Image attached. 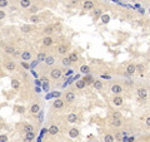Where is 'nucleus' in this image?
<instances>
[{"label": "nucleus", "mask_w": 150, "mask_h": 142, "mask_svg": "<svg viewBox=\"0 0 150 142\" xmlns=\"http://www.w3.org/2000/svg\"><path fill=\"white\" fill-rule=\"evenodd\" d=\"M36 12H38V6H31L30 8V13L31 14H35Z\"/></svg>", "instance_id": "39"}, {"label": "nucleus", "mask_w": 150, "mask_h": 142, "mask_svg": "<svg viewBox=\"0 0 150 142\" xmlns=\"http://www.w3.org/2000/svg\"><path fill=\"white\" fill-rule=\"evenodd\" d=\"M33 29H34L33 25H28V24H25V25L21 27V31H23V33H30Z\"/></svg>", "instance_id": "21"}, {"label": "nucleus", "mask_w": 150, "mask_h": 142, "mask_svg": "<svg viewBox=\"0 0 150 142\" xmlns=\"http://www.w3.org/2000/svg\"><path fill=\"white\" fill-rule=\"evenodd\" d=\"M65 101L66 102H74L75 101V93L74 92H68L66 94H65Z\"/></svg>", "instance_id": "12"}, {"label": "nucleus", "mask_w": 150, "mask_h": 142, "mask_svg": "<svg viewBox=\"0 0 150 142\" xmlns=\"http://www.w3.org/2000/svg\"><path fill=\"white\" fill-rule=\"evenodd\" d=\"M35 138V132H28L25 133V142H30L31 140Z\"/></svg>", "instance_id": "19"}, {"label": "nucleus", "mask_w": 150, "mask_h": 142, "mask_svg": "<svg viewBox=\"0 0 150 142\" xmlns=\"http://www.w3.org/2000/svg\"><path fill=\"white\" fill-rule=\"evenodd\" d=\"M46 57H48V56H46L44 52H40V53L38 54V62H45Z\"/></svg>", "instance_id": "24"}, {"label": "nucleus", "mask_w": 150, "mask_h": 142, "mask_svg": "<svg viewBox=\"0 0 150 142\" xmlns=\"http://www.w3.org/2000/svg\"><path fill=\"white\" fill-rule=\"evenodd\" d=\"M85 84H86V83L84 82V79H83V81H78V82H76V88H79V89H83L84 87H85Z\"/></svg>", "instance_id": "32"}, {"label": "nucleus", "mask_w": 150, "mask_h": 142, "mask_svg": "<svg viewBox=\"0 0 150 142\" xmlns=\"http://www.w3.org/2000/svg\"><path fill=\"white\" fill-rule=\"evenodd\" d=\"M116 138H121V133H118L116 135Z\"/></svg>", "instance_id": "45"}, {"label": "nucleus", "mask_w": 150, "mask_h": 142, "mask_svg": "<svg viewBox=\"0 0 150 142\" xmlns=\"http://www.w3.org/2000/svg\"><path fill=\"white\" fill-rule=\"evenodd\" d=\"M113 119H121V114L119 112H114L113 113Z\"/></svg>", "instance_id": "37"}, {"label": "nucleus", "mask_w": 150, "mask_h": 142, "mask_svg": "<svg viewBox=\"0 0 150 142\" xmlns=\"http://www.w3.org/2000/svg\"><path fill=\"white\" fill-rule=\"evenodd\" d=\"M6 16V13L4 12V10H1V9H0V20H1V19H4Z\"/></svg>", "instance_id": "40"}, {"label": "nucleus", "mask_w": 150, "mask_h": 142, "mask_svg": "<svg viewBox=\"0 0 150 142\" xmlns=\"http://www.w3.org/2000/svg\"><path fill=\"white\" fill-rule=\"evenodd\" d=\"M121 125H123L121 119H113V121H111V126L113 127H120Z\"/></svg>", "instance_id": "28"}, {"label": "nucleus", "mask_w": 150, "mask_h": 142, "mask_svg": "<svg viewBox=\"0 0 150 142\" xmlns=\"http://www.w3.org/2000/svg\"><path fill=\"white\" fill-rule=\"evenodd\" d=\"M9 5V1L6 0H0V8H6Z\"/></svg>", "instance_id": "36"}, {"label": "nucleus", "mask_w": 150, "mask_h": 142, "mask_svg": "<svg viewBox=\"0 0 150 142\" xmlns=\"http://www.w3.org/2000/svg\"><path fill=\"white\" fill-rule=\"evenodd\" d=\"M69 59H70V62H71V63H75V62H78V59H79V56H78V53H76V52H71V53L69 54Z\"/></svg>", "instance_id": "14"}, {"label": "nucleus", "mask_w": 150, "mask_h": 142, "mask_svg": "<svg viewBox=\"0 0 150 142\" xmlns=\"http://www.w3.org/2000/svg\"><path fill=\"white\" fill-rule=\"evenodd\" d=\"M56 52L60 54V56H65V54L68 53V45H65V44H60V45L58 47Z\"/></svg>", "instance_id": "6"}, {"label": "nucleus", "mask_w": 150, "mask_h": 142, "mask_svg": "<svg viewBox=\"0 0 150 142\" xmlns=\"http://www.w3.org/2000/svg\"><path fill=\"white\" fill-rule=\"evenodd\" d=\"M61 64L64 65V67H70V65H71L73 63L70 62L69 57H66V56H65V57H63V58H61Z\"/></svg>", "instance_id": "17"}, {"label": "nucleus", "mask_w": 150, "mask_h": 142, "mask_svg": "<svg viewBox=\"0 0 150 142\" xmlns=\"http://www.w3.org/2000/svg\"><path fill=\"white\" fill-rule=\"evenodd\" d=\"M123 102H124V99H123L121 96H115V97L113 98V103H114L115 106H121Z\"/></svg>", "instance_id": "10"}, {"label": "nucleus", "mask_w": 150, "mask_h": 142, "mask_svg": "<svg viewBox=\"0 0 150 142\" xmlns=\"http://www.w3.org/2000/svg\"><path fill=\"white\" fill-rule=\"evenodd\" d=\"M21 56V52H19V50H15L14 52V54H13V57L14 58H18V57H20Z\"/></svg>", "instance_id": "41"}, {"label": "nucleus", "mask_w": 150, "mask_h": 142, "mask_svg": "<svg viewBox=\"0 0 150 142\" xmlns=\"http://www.w3.org/2000/svg\"><path fill=\"white\" fill-rule=\"evenodd\" d=\"M48 132H49L51 136H55V135H58V132H59V127L55 126V125H51V126L49 127V129H48Z\"/></svg>", "instance_id": "8"}, {"label": "nucleus", "mask_w": 150, "mask_h": 142, "mask_svg": "<svg viewBox=\"0 0 150 142\" xmlns=\"http://www.w3.org/2000/svg\"><path fill=\"white\" fill-rule=\"evenodd\" d=\"M53 106H54V108H56V110H60V108H63V106H64V101L60 99V98H58V99L54 101Z\"/></svg>", "instance_id": "13"}, {"label": "nucleus", "mask_w": 150, "mask_h": 142, "mask_svg": "<svg viewBox=\"0 0 150 142\" xmlns=\"http://www.w3.org/2000/svg\"><path fill=\"white\" fill-rule=\"evenodd\" d=\"M24 132L28 133V132H34V127L31 125H25L24 126Z\"/></svg>", "instance_id": "30"}, {"label": "nucleus", "mask_w": 150, "mask_h": 142, "mask_svg": "<svg viewBox=\"0 0 150 142\" xmlns=\"http://www.w3.org/2000/svg\"><path fill=\"white\" fill-rule=\"evenodd\" d=\"M4 52L6 53V54H14V52H15V48L13 47V45H5L4 47Z\"/></svg>", "instance_id": "18"}, {"label": "nucleus", "mask_w": 150, "mask_h": 142, "mask_svg": "<svg viewBox=\"0 0 150 142\" xmlns=\"http://www.w3.org/2000/svg\"><path fill=\"white\" fill-rule=\"evenodd\" d=\"M66 119H68L69 123H75V122H78V116L75 113H70V114H68Z\"/></svg>", "instance_id": "11"}, {"label": "nucleus", "mask_w": 150, "mask_h": 142, "mask_svg": "<svg viewBox=\"0 0 150 142\" xmlns=\"http://www.w3.org/2000/svg\"><path fill=\"white\" fill-rule=\"evenodd\" d=\"M135 72H136V65H135L134 63H130V64L126 65V73L129 74V75L134 74Z\"/></svg>", "instance_id": "5"}, {"label": "nucleus", "mask_w": 150, "mask_h": 142, "mask_svg": "<svg viewBox=\"0 0 150 142\" xmlns=\"http://www.w3.org/2000/svg\"><path fill=\"white\" fill-rule=\"evenodd\" d=\"M21 65H23V67H25V68H29V64H28L26 62H21Z\"/></svg>", "instance_id": "43"}, {"label": "nucleus", "mask_w": 150, "mask_h": 142, "mask_svg": "<svg viewBox=\"0 0 150 142\" xmlns=\"http://www.w3.org/2000/svg\"><path fill=\"white\" fill-rule=\"evenodd\" d=\"M93 85L95 87V89H103V82H101V81H99V79L94 81Z\"/></svg>", "instance_id": "23"}, {"label": "nucleus", "mask_w": 150, "mask_h": 142, "mask_svg": "<svg viewBox=\"0 0 150 142\" xmlns=\"http://www.w3.org/2000/svg\"><path fill=\"white\" fill-rule=\"evenodd\" d=\"M19 85H20V83H19V81H18V79H11V87H13V88L18 89V88H19Z\"/></svg>", "instance_id": "33"}, {"label": "nucleus", "mask_w": 150, "mask_h": 142, "mask_svg": "<svg viewBox=\"0 0 150 142\" xmlns=\"http://www.w3.org/2000/svg\"><path fill=\"white\" fill-rule=\"evenodd\" d=\"M4 65H5V69H8L9 72H14L16 68V63L14 60H6Z\"/></svg>", "instance_id": "3"}, {"label": "nucleus", "mask_w": 150, "mask_h": 142, "mask_svg": "<svg viewBox=\"0 0 150 142\" xmlns=\"http://www.w3.org/2000/svg\"><path fill=\"white\" fill-rule=\"evenodd\" d=\"M145 123H146L148 127H150V117H148V118L145 119Z\"/></svg>", "instance_id": "42"}, {"label": "nucleus", "mask_w": 150, "mask_h": 142, "mask_svg": "<svg viewBox=\"0 0 150 142\" xmlns=\"http://www.w3.org/2000/svg\"><path fill=\"white\" fill-rule=\"evenodd\" d=\"M30 112L33 113V114H36V113H39V112H40V106H39L38 103L33 104V106L30 107Z\"/></svg>", "instance_id": "15"}, {"label": "nucleus", "mask_w": 150, "mask_h": 142, "mask_svg": "<svg viewBox=\"0 0 150 142\" xmlns=\"http://www.w3.org/2000/svg\"><path fill=\"white\" fill-rule=\"evenodd\" d=\"M101 15V9H95L94 10V18L96 19L98 16H100Z\"/></svg>", "instance_id": "35"}, {"label": "nucleus", "mask_w": 150, "mask_h": 142, "mask_svg": "<svg viewBox=\"0 0 150 142\" xmlns=\"http://www.w3.org/2000/svg\"><path fill=\"white\" fill-rule=\"evenodd\" d=\"M30 21L31 23H34V24H38L39 21H40V19H39V16H36V15H33L30 18Z\"/></svg>", "instance_id": "34"}, {"label": "nucleus", "mask_w": 150, "mask_h": 142, "mask_svg": "<svg viewBox=\"0 0 150 142\" xmlns=\"http://www.w3.org/2000/svg\"><path fill=\"white\" fill-rule=\"evenodd\" d=\"M103 20H104V23H108V20H109V16H103Z\"/></svg>", "instance_id": "44"}, {"label": "nucleus", "mask_w": 150, "mask_h": 142, "mask_svg": "<svg viewBox=\"0 0 150 142\" xmlns=\"http://www.w3.org/2000/svg\"><path fill=\"white\" fill-rule=\"evenodd\" d=\"M136 72L138 73H144L145 72V65L144 64H141V63H139V64H136Z\"/></svg>", "instance_id": "25"}, {"label": "nucleus", "mask_w": 150, "mask_h": 142, "mask_svg": "<svg viewBox=\"0 0 150 142\" xmlns=\"http://www.w3.org/2000/svg\"><path fill=\"white\" fill-rule=\"evenodd\" d=\"M149 93H150V91H149Z\"/></svg>", "instance_id": "46"}, {"label": "nucleus", "mask_w": 150, "mask_h": 142, "mask_svg": "<svg viewBox=\"0 0 150 142\" xmlns=\"http://www.w3.org/2000/svg\"><path fill=\"white\" fill-rule=\"evenodd\" d=\"M31 5V1H30V0H21V1H20V6L21 8H29Z\"/></svg>", "instance_id": "26"}, {"label": "nucleus", "mask_w": 150, "mask_h": 142, "mask_svg": "<svg viewBox=\"0 0 150 142\" xmlns=\"http://www.w3.org/2000/svg\"><path fill=\"white\" fill-rule=\"evenodd\" d=\"M111 92L115 94V96H119L121 92H123V87L120 84H114L111 85Z\"/></svg>", "instance_id": "4"}, {"label": "nucleus", "mask_w": 150, "mask_h": 142, "mask_svg": "<svg viewBox=\"0 0 150 142\" xmlns=\"http://www.w3.org/2000/svg\"><path fill=\"white\" fill-rule=\"evenodd\" d=\"M80 72L84 73V74H88L90 72V68H89V65H81L80 67Z\"/></svg>", "instance_id": "29"}, {"label": "nucleus", "mask_w": 150, "mask_h": 142, "mask_svg": "<svg viewBox=\"0 0 150 142\" xmlns=\"http://www.w3.org/2000/svg\"><path fill=\"white\" fill-rule=\"evenodd\" d=\"M0 142H8V136L6 135H0Z\"/></svg>", "instance_id": "38"}, {"label": "nucleus", "mask_w": 150, "mask_h": 142, "mask_svg": "<svg viewBox=\"0 0 150 142\" xmlns=\"http://www.w3.org/2000/svg\"><path fill=\"white\" fill-rule=\"evenodd\" d=\"M115 141V138H114V136L113 135H105L104 136V142H114Z\"/></svg>", "instance_id": "27"}, {"label": "nucleus", "mask_w": 150, "mask_h": 142, "mask_svg": "<svg viewBox=\"0 0 150 142\" xmlns=\"http://www.w3.org/2000/svg\"><path fill=\"white\" fill-rule=\"evenodd\" d=\"M54 63H55V58L53 57V56H48V57H46V59H45V64H46V65L51 67V65H54Z\"/></svg>", "instance_id": "16"}, {"label": "nucleus", "mask_w": 150, "mask_h": 142, "mask_svg": "<svg viewBox=\"0 0 150 142\" xmlns=\"http://www.w3.org/2000/svg\"><path fill=\"white\" fill-rule=\"evenodd\" d=\"M53 43H54V39H53V37H45L44 39H43V44H44L45 47H50Z\"/></svg>", "instance_id": "9"}, {"label": "nucleus", "mask_w": 150, "mask_h": 142, "mask_svg": "<svg viewBox=\"0 0 150 142\" xmlns=\"http://www.w3.org/2000/svg\"><path fill=\"white\" fill-rule=\"evenodd\" d=\"M20 58L23 59L24 62H28V60H30V58H31V53H30V52H28V50L21 52V56H20Z\"/></svg>", "instance_id": "7"}, {"label": "nucleus", "mask_w": 150, "mask_h": 142, "mask_svg": "<svg viewBox=\"0 0 150 142\" xmlns=\"http://www.w3.org/2000/svg\"><path fill=\"white\" fill-rule=\"evenodd\" d=\"M54 31V27H46V28H44V33L45 34H48V37H49V34H51V33Z\"/></svg>", "instance_id": "31"}, {"label": "nucleus", "mask_w": 150, "mask_h": 142, "mask_svg": "<svg viewBox=\"0 0 150 142\" xmlns=\"http://www.w3.org/2000/svg\"><path fill=\"white\" fill-rule=\"evenodd\" d=\"M61 74H63V72H61L60 68H53V69L50 71V77H51V79H59V78L61 77Z\"/></svg>", "instance_id": "1"}, {"label": "nucleus", "mask_w": 150, "mask_h": 142, "mask_svg": "<svg viewBox=\"0 0 150 142\" xmlns=\"http://www.w3.org/2000/svg\"><path fill=\"white\" fill-rule=\"evenodd\" d=\"M83 6L85 10H91V9H94V1H85Z\"/></svg>", "instance_id": "22"}, {"label": "nucleus", "mask_w": 150, "mask_h": 142, "mask_svg": "<svg viewBox=\"0 0 150 142\" xmlns=\"http://www.w3.org/2000/svg\"><path fill=\"white\" fill-rule=\"evenodd\" d=\"M69 136H70L71 138L78 137V136H79V129H78V128H71L70 132H69Z\"/></svg>", "instance_id": "20"}, {"label": "nucleus", "mask_w": 150, "mask_h": 142, "mask_svg": "<svg viewBox=\"0 0 150 142\" xmlns=\"http://www.w3.org/2000/svg\"><path fill=\"white\" fill-rule=\"evenodd\" d=\"M136 93H138V96H139V98H140V99L146 101V97H148V94H149V91H148L146 88H143V87H140V88H138Z\"/></svg>", "instance_id": "2"}]
</instances>
